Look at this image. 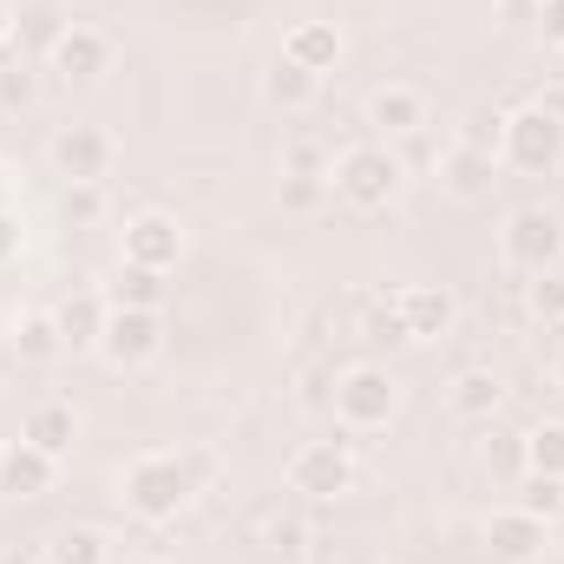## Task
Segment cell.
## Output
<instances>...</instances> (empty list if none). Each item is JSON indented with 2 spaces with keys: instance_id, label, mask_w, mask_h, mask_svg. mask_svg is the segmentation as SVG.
I'll return each mask as SVG.
<instances>
[{
  "instance_id": "cell-34",
  "label": "cell",
  "mask_w": 564,
  "mask_h": 564,
  "mask_svg": "<svg viewBox=\"0 0 564 564\" xmlns=\"http://www.w3.org/2000/svg\"><path fill=\"white\" fill-rule=\"evenodd\" d=\"M532 26H539V40H545V46H558V53H564V0H539Z\"/></svg>"
},
{
  "instance_id": "cell-15",
  "label": "cell",
  "mask_w": 564,
  "mask_h": 564,
  "mask_svg": "<svg viewBox=\"0 0 564 564\" xmlns=\"http://www.w3.org/2000/svg\"><path fill=\"white\" fill-rule=\"evenodd\" d=\"M53 479H59V459H46L40 446H26V440L0 446V499H46Z\"/></svg>"
},
{
  "instance_id": "cell-10",
  "label": "cell",
  "mask_w": 564,
  "mask_h": 564,
  "mask_svg": "<svg viewBox=\"0 0 564 564\" xmlns=\"http://www.w3.org/2000/svg\"><path fill=\"white\" fill-rule=\"evenodd\" d=\"M46 66H53L66 86H93V79H106V73H112V33H106V26L73 20V26L59 33V46L46 53Z\"/></svg>"
},
{
  "instance_id": "cell-3",
  "label": "cell",
  "mask_w": 564,
  "mask_h": 564,
  "mask_svg": "<svg viewBox=\"0 0 564 564\" xmlns=\"http://www.w3.org/2000/svg\"><path fill=\"white\" fill-rule=\"evenodd\" d=\"M499 164L519 171V177H552L564 164V119L545 99L506 112V126H499Z\"/></svg>"
},
{
  "instance_id": "cell-31",
  "label": "cell",
  "mask_w": 564,
  "mask_h": 564,
  "mask_svg": "<svg viewBox=\"0 0 564 564\" xmlns=\"http://www.w3.org/2000/svg\"><path fill=\"white\" fill-rule=\"evenodd\" d=\"M361 335H368V341H381V348H414V341H408V322H401V308H394V295L368 308Z\"/></svg>"
},
{
  "instance_id": "cell-36",
  "label": "cell",
  "mask_w": 564,
  "mask_h": 564,
  "mask_svg": "<svg viewBox=\"0 0 564 564\" xmlns=\"http://www.w3.org/2000/svg\"><path fill=\"white\" fill-rule=\"evenodd\" d=\"M545 106H552V112L564 119V86H552V93H545Z\"/></svg>"
},
{
  "instance_id": "cell-28",
  "label": "cell",
  "mask_w": 564,
  "mask_h": 564,
  "mask_svg": "<svg viewBox=\"0 0 564 564\" xmlns=\"http://www.w3.org/2000/svg\"><path fill=\"white\" fill-rule=\"evenodd\" d=\"M13 355H20V361H53V355H66L59 322H53V315H26V322L13 328Z\"/></svg>"
},
{
  "instance_id": "cell-35",
  "label": "cell",
  "mask_w": 564,
  "mask_h": 564,
  "mask_svg": "<svg viewBox=\"0 0 564 564\" xmlns=\"http://www.w3.org/2000/svg\"><path fill=\"white\" fill-rule=\"evenodd\" d=\"M13 20H20V7H13V0H0V53L13 46Z\"/></svg>"
},
{
  "instance_id": "cell-25",
  "label": "cell",
  "mask_w": 564,
  "mask_h": 564,
  "mask_svg": "<svg viewBox=\"0 0 564 564\" xmlns=\"http://www.w3.org/2000/svg\"><path fill=\"white\" fill-rule=\"evenodd\" d=\"M106 302H112V308H164V276H158V270H139V263H119Z\"/></svg>"
},
{
  "instance_id": "cell-8",
  "label": "cell",
  "mask_w": 564,
  "mask_h": 564,
  "mask_svg": "<svg viewBox=\"0 0 564 564\" xmlns=\"http://www.w3.org/2000/svg\"><path fill=\"white\" fill-rule=\"evenodd\" d=\"M119 263H139V270L171 276V270L184 263V224H177L171 210H139V217H126V230H119Z\"/></svg>"
},
{
  "instance_id": "cell-41",
  "label": "cell",
  "mask_w": 564,
  "mask_h": 564,
  "mask_svg": "<svg viewBox=\"0 0 564 564\" xmlns=\"http://www.w3.org/2000/svg\"><path fill=\"white\" fill-rule=\"evenodd\" d=\"M270 564H276V558H270Z\"/></svg>"
},
{
  "instance_id": "cell-17",
  "label": "cell",
  "mask_w": 564,
  "mask_h": 564,
  "mask_svg": "<svg viewBox=\"0 0 564 564\" xmlns=\"http://www.w3.org/2000/svg\"><path fill=\"white\" fill-rule=\"evenodd\" d=\"M499 408H506V381L492 375V368H459L453 381H446V414L453 421H499Z\"/></svg>"
},
{
  "instance_id": "cell-22",
  "label": "cell",
  "mask_w": 564,
  "mask_h": 564,
  "mask_svg": "<svg viewBox=\"0 0 564 564\" xmlns=\"http://www.w3.org/2000/svg\"><path fill=\"white\" fill-rule=\"evenodd\" d=\"M335 197V184H328V171H302V164H282L276 177V204L289 217H315L322 204Z\"/></svg>"
},
{
  "instance_id": "cell-11",
  "label": "cell",
  "mask_w": 564,
  "mask_h": 564,
  "mask_svg": "<svg viewBox=\"0 0 564 564\" xmlns=\"http://www.w3.org/2000/svg\"><path fill=\"white\" fill-rule=\"evenodd\" d=\"M361 119H368V132H375L381 144L388 139H414V132H426V93L421 86H408V79H388V86L368 93Z\"/></svg>"
},
{
  "instance_id": "cell-6",
  "label": "cell",
  "mask_w": 564,
  "mask_h": 564,
  "mask_svg": "<svg viewBox=\"0 0 564 564\" xmlns=\"http://www.w3.org/2000/svg\"><path fill=\"white\" fill-rule=\"evenodd\" d=\"M499 257L519 270V276H545L564 263V217L552 204H519L499 230Z\"/></svg>"
},
{
  "instance_id": "cell-5",
  "label": "cell",
  "mask_w": 564,
  "mask_h": 564,
  "mask_svg": "<svg viewBox=\"0 0 564 564\" xmlns=\"http://www.w3.org/2000/svg\"><path fill=\"white\" fill-rule=\"evenodd\" d=\"M328 408H335V421L348 426V433H381V426L401 414V381L388 368H368V361L361 368H341Z\"/></svg>"
},
{
  "instance_id": "cell-29",
  "label": "cell",
  "mask_w": 564,
  "mask_h": 564,
  "mask_svg": "<svg viewBox=\"0 0 564 564\" xmlns=\"http://www.w3.org/2000/svg\"><path fill=\"white\" fill-rule=\"evenodd\" d=\"M512 506H525L532 519H545V525H552V519L564 512V479H545V473H525V479H519V499H512Z\"/></svg>"
},
{
  "instance_id": "cell-2",
  "label": "cell",
  "mask_w": 564,
  "mask_h": 564,
  "mask_svg": "<svg viewBox=\"0 0 564 564\" xmlns=\"http://www.w3.org/2000/svg\"><path fill=\"white\" fill-rule=\"evenodd\" d=\"M328 184H335V197H341L348 210L375 217V210H388V204L408 191V164H401L381 139H361L328 164Z\"/></svg>"
},
{
  "instance_id": "cell-40",
  "label": "cell",
  "mask_w": 564,
  "mask_h": 564,
  "mask_svg": "<svg viewBox=\"0 0 564 564\" xmlns=\"http://www.w3.org/2000/svg\"><path fill=\"white\" fill-rule=\"evenodd\" d=\"M132 564H158V558H132Z\"/></svg>"
},
{
  "instance_id": "cell-39",
  "label": "cell",
  "mask_w": 564,
  "mask_h": 564,
  "mask_svg": "<svg viewBox=\"0 0 564 564\" xmlns=\"http://www.w3.org/2000/svg\"><path fill=\"white\" fill-rule=\"evenodd\" d=\"M0 210H7V171H0Z\"/></svg>"
},
{
  "instance_id": "cell-30",
  "label": "cell",
  "mask_w": 564,
  "mask_h": 564,
  "mask_svg": "<svg viewBox=\"0 0 564 564\" xmlns=\"http://www.w3.org/2000/svg\"><path fill=\"white\" fill-rule=\"evenodd\" d=\"M33 93H40L33 66H26V59H0V112H26Z\"/></svg>"
},
{
  "instance_id": "cell-27",
  "label": "cell",
  "mask_w": 564,
  "mask_h": 564,
  "mask_svg": "<svg viewBox=\"0 0 564 564\" xmlns=\"http://www.w3.org/2000/svg\"><path fill=\"white\" fill-rule=\"evenodd\" d=\"M112 558V545H106V532H93V525H66L53 545H46V564H106Z\"/></svg>"
},
{
  "instance_id": "cell-20",
  "label": "cell",
  "mask_w": 564,
  "mask_h": 564,
  "mask_svg": "<svg viewBox=\"0 0 564 564\" xmlns=\"http://www.w3.org/2000/svg\"><path fill=\"white\" fill-rule=\"evenodd\" d=\"M66 26H73V13H66V7H53V0H26V7H20V20H13V46H20V59H26V53H40V59H46V53L59 46V33H66Z\"/></svg>"
},
{
  "instance_id": "cell-16",
  "label": "cell",
  "mask_w": 564,
  "mask_h": 564,
  "mask_svg": "<svg viewBox=\"0 0 564 564\" xmlns=\"http://www.w3.org/2000/svg\"><path fill=\"white\" fill-rule=\"evenodd\" d=\"M341 53H348V40H341V26H335V20H295V26L282 33V59L308 66L315 79H322V73H335V66H341Z\"/></svg>"
},
{
  "instance_id": "cell-21",
  "label": "cell",
  "mask_w": 564,
  "mask_h": 564,
  "mask_svg": "<svg viewBox=\"0 0 564 564\" xmlns=\"http://www.w3.org/2000/svg\"><path fill=\"white\" fill-rule=\"evenodd\" d=\"M315 93H322V79L308 73V66H295V59H270V73H263V99L276 106V112H308L315 106Z\"/></svg>"
},
{
  "instance_id": "cell-26",
  "label": "cell",
  "mask_w": 564,
  "mask_h": 564,
  "mask_svg": "<svg viewBox=\"0 0 564 564\" xmlns=\"http://www.w3.org/2000/svg\"><path fill=\"white\" fill-rule=\"evenodd\" d=\"M525 473L564 479V421H539V426H525Z\"/></svg>"
},
{
  "instance_id": "cell-4",
  "label": "cell",
  "mask_w": 564,
  "mask_h": 564,
  "mask_svg": "<svg viewBox=\"0 0 564 564\" xmlns=\"http://www.w3.org/2000/svg\"><path fill=\"white\" fill-rule=\"evenodd\" d=\"M282 486L308 506H328V499H348L355 492V453L348 440H302L282 466Z\"/></svg>"
},
{
  "instance_id": "cell-33",
  "label": "cell",
  "mask_w": 564,
  "mask_h": 564,
  "mask_svg": "<svg viewBox=\"0 0 564 564\" xmlns=\"http://www.w3.org/2000/svg\"><path fill=\"white\" fill-rule=\"evenodd\" d=\"M99 210H106V191L99 184H66V217L73 224H93Z\"/></svg>"
},
{
  "instance_id": "cell-1",
  "label": "cell",
  "mask_w": 564,
  "mask_h": 564,
  "mask_svg": "<svg viewBox=\"0 0 564 564\" xmlns=\"http://www.w3.org/2000/svg\"><path fill=\"white\" fill-rule=\"evenodd\" d=\"M197 479H204V459H184V453L151 446V453H139V459H126L119 499H126V512L144 519V525H171V519L191 506Z\"/></svg>"
},
{
  "instance_id": "cell-9",
  "label": "cell",
  "mask_w": 564,
  "mask_h": 564,
  "mask_svg": "<svg viewBox=\"0 0 564 564\" xmlns=\"http://www.w3.org/2000/svg\"><path fill=\"white\" fill-rule=\"evenodd\" d=\"M112 158H119V144L106 126H59L53 139H46V164H53V177H66V184H99L106 171H112Z\"/></svg>"
},
{
  "instance_id": "cell-12",
  "label": "cell",
  "mask_w": 564,
  "mask_h": 564,
  "mask_svg": "<svg viewBox=\"0 0 564 564\" xmlns=\"http://www.w3.org/2000/svg\"><path fill=\"white\" fill-rule=\"evenodd\" d=\"M486 545H492L499 564H539L552 552V525L532 519L525 506H499V512L486 519Z\"/></svg>"
},
{
  "instance_id": "cell-38",
  "label": "cell",
  "mask_w": 564,
  "mask_h": 564,
  "mask_svg": "<svg viewBox=\"0 0 564 564\" xmlns=\"http://www.w3.org/2000/svg\"><path fill=\"white\" fill-rule=\"evenodd\" d=\"M0 564H33L26 552H0Z\"/></svg>"
},
{
  "instance_id": "cell-7",
  "label": "cell",
  "mask_w": 564,
  "mask_h": 564,
  "mask_svg": "<svg viewBox=\"0 0 564 564\" xmlns=\"http://www.w3.org/2000/svg\"><path fill=\"white\" fill-rule=\"evenodd\" d=\"M93 355H106V368H119V375L151 368V361L164 355V322H158V308H112Z\"/></svg>"
},
{
  "instance_id": "cell-37",
  "label": "cell",
  "mask_w": 564,
  "mask_h": 564,
  "mask_svg": "<svg viewBox=\"0 0 564 564\" xmlns=\"http://www.w3.org/2000/svg\"><path fill=\"white\" fill-rule=\"evenodd\" d=\"M552 381L564 388V341H558V355H552Z\"/></svg>"
},
{
  "instance_id": "cell-18",
  "label": "cell",
  "mask_w": 564,
  "mask_h": 564,
  "mask_svg": "<svg viewBox=\"0 0 564 564\" xmlns=\"http://www.w3.org/2000/svg\"><path fill=\"white\" fill-rule=\"evenodd\" d=\"M20 440L40 446L46 459H66L73 440H79V408H73V401H33L26 421H20Z\"/></svg>"
},
{
  "instance_id": "cell-14",
  "label": "cell",
  "mask_w": 564,
  "mask_h": 564,
  "mask_svg": "<svg viewBox=\"0 0 564 564\" xmlns=\"http://www.w3.org/2000/svg\"><path fill=\"white\" fill-rule=\"evenodd\" d=\"M440 184H446L459 204H479V197H492V184H499V151L453 139V144H446V158H440Z\"/></svg>"
},
{
  "instance_id": "cell-13",
  "label": "cell",
  "mask_w": 564,
  "mask_h": 564,
  "mask_svg": "<svg viewBox=\"0 0 564 564\" xmlns=\"http://www.w3.org/2000/svg\"><path fill=\"white\" fill-rule=\"evenodd\" d=\"M394 308L408 322V341H440L459 322V302H453L446 282H408V289H394Z\"/></svg>"
},
{
  "instance_id": "cell-24",
  "label": "cell",
  "mask_w": 564,
  "mask_h": 564,
  "mask_svg": "<svg viewBox=\"0 0 564 564\" xmlns=\"http://www.w3.org/2000/svg\"><path fill=\"white\" fill-rule=\"evenodd\" d=\"M479 466H486V473H499V479H525V433H506L499 421H486Z\"/></svg>"
},
{
  "instance_id": "cell-32",
  "label": "cell",
  "mask_w": 564,
  "mask_h": 564,
  "mask_svg": "<svg viewBox=\"0 0 564 564\" xmlns=\"http://www.w3.org/2000/svg\"><path fill=\"white\" fill-rule=\"evenodd\" d=\"M525 302L539 322H564V270H545V276L525 282Z\"/></svg>"
},
{
  "instance_id": "cell-19",
  "label": "cell",
  "mask_w": 564,
  "mask_h": 564,
  "mask_svg": "<svg viewBox=\"0 0 564 564\" xmlns=\"http://www.w3.org/2000/svg\"><path fill=\"white\" fill-rule=\"evenodd\" d=\"M106 315H112V302H106V295H93V289L66 295V302L53 308V322H59V341H66V355H79V348H99V328H106Z\"/></svg>"
},
{
  "instance_id": "cell-23",
  "label": "cell",
  "mask_w": 564,
  "mask_h": 564,
  "mask_svg": "<svg viewBox=\"0 0 564 564\" xmlns=\"http://www.w3.org/2000/svg\"><path fill=\"white\" fill-rule=\"evenodd\" d=\"M257 539H263V552H270L276 564H295L302 552H308V525H302V512H282V506L257 519Z\"/></svg>"
}]
</instances>
